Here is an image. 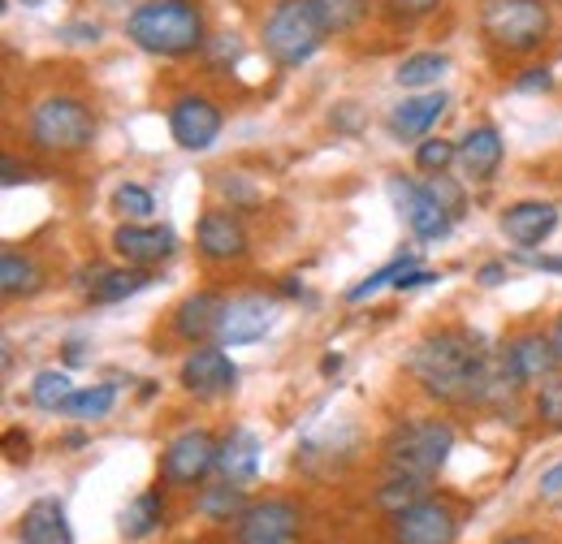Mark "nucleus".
I'll return each mask as SVG.
<instances>
[{"instance_id": "f257e3e1", "label": "nucleus", "mask_w": 562, "mask_h": 544, "mask_svg": "<svg viewBox=\"0 0 562 544\" xmlns=\"http://www.w3.org/2000/svg\"><path fill=\"white\" fill-rule=\"evenodd\" d=\"M407 372L420 381L428 398L446 407H485L502 394L524 389L510 376L502 350L493 354L490 341L468 325H450L416 341L407 354Z\"/></svg>"}, {"instance_id": "f03ea898", "label": "nucleus", "mask_w": 562, "mask_h": 544, "mask_svg": "<svg viewBox=\"0 0 562 544\" xmlns=\"http://www.w3.org/2000/svg\"><path fill=\"white\" fill-rule=\"evenodd\" d=\"M126 39L147 57H191L209 44V18L200 0H139L126 18Z\"/></svg>"}, {"instance_id": "7ed1b4c3", "label": "nucleus", "mask_w": 562, "mask_h": 544, "mask_svg": "<svg viewBox=\"0 0 562 544\" xmlns=\"http://www.w3.org/2000/svg\"><path fill=\"white\" fill-rule=\"evenodd\" d=\"M381 454H385V476H412L432 484V476L454 454V423L432 415H412L390 428Z\"/></svg>"}, {"instance_id": "20e7f679", "label": "nucleus", "mask_w": 562, "mask_h": 544, "mask_svg": "<svg viewBox=\"0 0 562 544\" xmlns=\"http://www.w3.org/2000/svg\"><path fill=\"white\" fill-rule=\"evenodd\" d=\"M26 138L44 156H78V151H87L95 143V113L87 109V100L53 91V95L31 104Z\"/></svg>"}, {"instance_id": "39448f33", "label": "nucleus", "mask_w": 562, "mask_h": 544, "mask_svg": "<svg viewBox=\"0 0 562 544\" xmlns=\"http://www.w3.org/2000/svg\"><path fill=\"white\" fill-rule=\"evenodd\" d=\"M260 39H265V53L273 57V66L299 69L325 48L329 35H325L312 0H273L260 22Z\"/></svg>"}, {"instance_id": "423d86ee", "label": "nucleus", "mask_w": 562, "mask_h": 544, "mask_svg": "<svg viewBox=\"0 0 562 544\" xmlns=\"http://www.w3.org/2000/svg\"><path fill=\"white\" fill-rule=\"evenodd\" d=\"M554 31L550 0H485L481 4V35L506 57L537 53Z\"/></svg>"}, {"instance_id": "0eeeda50", "label": "nucleus", "mask_w": 562, "mask_h": 544, "mask_svg": "<svg viewBox=\"0 0 562 544\" xmlns=\"http://www.w3.org/2000/svg\"><path fill=\"white\" fill-rule=\"evenodd\" d=\"M169 135L182 151H209L225 131V113L221 104L204 91H182L169 100Z\"/></svg>"}, {"instance_id": "6e6552de", "label": "nucleus", "mask_w": 562, "mask_h": 544, "mask_svg": "<svg viewBox=\"0 0 562 544\" xmlns=\"http://www.w3.org/2000/svg\"><path fill=\"white\" fill-rule=\"evenodd\" d=\"M216 454H221V441L212 437L209 428H187L165 445L160 476H165V484H178V488L204 484L216 472Z\"/></svg>"}, {"instance_id": "1a4fd4ad", "label": "nucleus", "mask_w": 562, "mask_h": 544, "mask_svg": "<svg viewBox=\"0 0 562 544\" xmlns=\"http://www.w3.org/2000/svg\"><path fill=\"white\" fill-rule=\"evenodd\" d=\"M390 541L394 544H454L459 541V514L446 497H424L416 506L390 514Z\"/></svg>"}, {"instance_id": "9d476101", "label": "nucleus", "mask_w": 562, "mask_h": 544, "mask_svg": "<svg viewBox=\"0 0 562 544\" xmlns=\"http://www.w3.org/2000/svg\"><path fill=\"white\" fill-rule=\"evenodd\" d=\"M299 506L285 497H265L251 501L238 519H234V544H290L299 536Z\"/></svg>"}, {"instance_id": "9b49d317", "label": "nucleus", "mask_w": 562, "mask_h": 544, "mask_svg": "<svg viewBox=\"0 0 562 544\" xmlns=\"http://www.w3.org/2000/svg\"><path fill=\"white\" fill-rule=\"evenodd\" d=\"M385 191H390L394 207L403 212L407 229H412L420 242H437V238H446V234L454 229V216L437 204V200H432V191L420 186V182H412V178L394 173V178L385 182Z\"/></svg>"}, {"instance_id": "f8f14e48", "label": "nucleus", "mask_w": 562, "mask_h": 544, "mask_svg": "<svg viewBox=\"0 0 562 544\" xmlns=\"http://www.w3.org/2000/svg\"><path fill=\"white\" fill-rule=\"evenodd\" d=\"M178 381H182V389L187 394H195V398H225V394H234V385H238V363L225 354V345H195L187 359H182V367H178Z\"/></svg>"}, {"instance_id": "ddd939ff", "label": "nucleus", "mask_w": 562, "mask_h": 544, "mask_svg": "<svg viewBox=\"0 0 562 544\" xmlns=\"http://www.w3.org/2000/svg\"><path fill=\"white\" fill-rule=\"evenodd\" d=\"M273 316H278V307H273V298H265V294L225 298L212 341H216V345H247V341H260L273 329Z\"/></svg>"}, {"instance_id": "4468645a", "label": "nucleus", "mask_w": 562, "mask_h": 544, "mask_svg": "<svg viewBox=\"0 0 562 544\" xmlns=\"http://www.w3.org/2000/svg\"><path fill=\"white\" fill-rule=\"evenodd\" d=\"M113 251L131 269H156L178 251V234L169 225H151V220H122L113 229Z\"/></svg>"}, {"instance_id": "2eb2a0df", "label": "nucleus", "mask_w": 562, "mask_h": 544, "mask_svg": "<svg viewBox=\"0 0 562 544\" xmlns=\"http://www.w3.org/2000/svg\"><path fill=\"white\" fill-rule=\"evenodd\" d=\"M195 247H200V256L212 260V264H229V260H243L247 256L251 238H247V229H243V220L234 212L212 207V212L200 216V225H195Z\"/></svg>"}, {"instance_id": "dca6fc26", "label": "nucleus", "mask_w": 562, "mask_h": 544, "mask_svg": "<svg viewBox=\"0 0 562 544\" xmlns=\"http://www.w3.org/2000/svg\"><path fill=\"white\" fill-rule=\"evenodd\" d=\"M502 359H506V367H510V376L519 381V385H541V381H550L554 372H559V350H554V341L541 338V333H515V338L502 345Z\"/></svg>"}, {"instance_id": "f3484780", "label": "nucleus", "mask_w": 562, "mask_h": 544, "mask_svg": "<svg viewBox=\"0 0 562 544\" xmlns=\"http://www.w3.org/2000/svg\"><path fill=\"white\" fill-rule=\"evenodd\" d=\"M502 234L519 247V251H532L541 247L554 229H559V207L546 204V200H524V204H510L502 212Z\"/></svg>"}, {"instance_id": "a211bd4d", "label": "nucleus", "mask_w": 562, "mask_h": 544, "mask_svg": "<svg viewBox=\"0 0 562 544\" xmlns=\"http://www.w3.org/2000/svg\"><path fill=\"white\" fill-rule=\"evenodd\" d=\"M502 156H506V143L497 135V126H472L468 135L459 138V165L468 173V182H493L497 169H502Z\"/></svg>"}, {"instance_id": "6ab92c4d", "label": "nucleus", "mask_w": 562, "mask_h": 544, "mask_svg": "<svg viewBox=\"0 0 562 544\" xmlns=\"http://www.w3.org/2000/svg\"><path fill=\"white\" fill-rule=\"evenodd\" d=\"M18 541L22 544H74L70 519H66V506L57 497H40L22 510L18 519Z\"/></svg>"}, {"instance_id": "aec40b11", "label": "nucleus", "mask_w": 562, "mask_h": 544, "mask_svg": "<svg viewBox=\"0 0 562 544\" xmlns=\"http://www.w3.org/2000/svg\"><path fill=\"white\" fill-rule=\"evenodd\" d=\"M216 476L238 484V488H251L260 476V437L251 428H234L225 441H221V454H216Z\"/></svg>"}, {"instance_id": "412c9836", "label": "nucleus", "mask_w": 562, "mask_h": 544, "mask_svg": "<svg viewBox=\"0 0 562 544\" xmlns=\"http://www.w3.org/2000/svg\"><path fill=\"white\" fill-rule=\"evenodd\" d=\"M221 307H225V298H221V294H212V290H195V294H187V298L173 307V338L191 341V345H204V341L216 333Z\"/></svg>"}, {"instance_id": "4be33fe9", "label": "nucleus", "mask_w": 562, "mask_h": 544, "mask_svg": "<svg viewBox=\"0 0 562 544\" xmlns=\"http://www.w3.org/2000/svg\"><path fill=\"white\" fill-rule=\"evenodd\" d=\"M446 104H450L446 91H416V95H407V100L390 113V131H394V138H403V143L428 138V131L441 122Z\"/></svg>"}, {"instance_id": "5701e85b", "label": "nucleus", "mask_w": 562, "mask_h": 544, "mask_svg": "<svg viewBox=\"0 0 562 544\" xmlns=\"http://www.w3.org/2000/svg\"><path fill=\"white\" fill-rule=\"evenodd\" d=\"M44 281H48V272H44V264L31 251L9 247L0 256V294L4 298H31V294L44 290Z\"/></svg>"}, {"instance_id": "b1692460", "label": "nucleus", "mask_w": 562, "mask_h": 544, "mask_svg": "<svg viewBox=\"0 0 562 544\" xmlns=\"http://www.w3.org/2000/svg\"><path fill=\"white\" fill-rule=\"evenodd\" d=\"M95 272V281L82 290L91 303H100V307H109V303H122V298H135L139 290H147L156 276L147 269H91Z\"/></svg>"}, {"instance_id": "393cba45", "label": "nucleus", "mask_w": 562, "mask_h": 544, "mask_svg": "<svg viewBox=\"0 0 562 544\" xmlns=\"http://www.w3.org/2000/svg\"><path fill=\"white\" fill-rule=\"evenodd\" d=\"M160 523H165V492L160 488H147L122 510V536L126 541H147L151 532H160Z\"/></svg>"}, {"instance_id": "a878e982", "label": "nucleus", "mask_w": 562, "mask_h": 544, "mask_svg": "<svg viewBox=\"0 0 562 544\" xmlns=\"http://www.w3.org/2000/svg\"><path fill=\"white\" fill-rule=\"evenodd\" d=\"M200 514L212 519V523H234L251 501H247V488H238V484H229V479H221V484H209L204 492H200Z\"/></svg>"}, {"instance_id": "bb28decb", "label": "nucleus", "mask_w": 562, "mask_h": 544, "mask_svg": "<svg viewBox=\"0 0 562 544\" xmlns=\"http://www.w3.org/2000/svg\"><path fill=\"white\" fill-rule=\"evenodd\" d=\"M450 69V57L446 53H412V57H403L398 69H394V82L398 87H407V91H428V87H437L441 82V73Z\"/></svg>"}, {"instance_id": "cd10ccee", "label": "nucleus", "mask_w": 562, "mask_h": 544, "mask_svg": "<svg viewBox=\"0 0 562 544\" xmlns=\"http://www.w3.org/2000/svg\"><path fill=\"white\" fill-rule=\"evenodd\" d=\"M325 35H351L363 26V18L372 13V0H312Z\"/></svg>"}, {"instance_id": "c85d7f7f", "label": "nucleus", "mask_w": 562, "mask_h": 544, "mask_svg": "<svg viewBox=\"0 0 562 544\" xmlns=\"http://www.w3.org/2000/svg\"><path fill=\"white\" fill-rule=\"evenodd\" d=\"M113 407H117V389L113 385H87V389H74L70 403L61 407V415L91 423V419H104Z\"/></svg>"}, {"instance_id": "c756f323", "label": "nucleus", "mask_w": 562, "mask_h": 544, "mask_svg": "<svg viewBox=\"0 0 562 544\" xmlns=\"http://www.w3.org/2000/svg\"><path fill=\"white\" fill-rule=\"evenodd\" d=\"M428 497V479H412V476H385V484L376 488V506L385 514H398L407 506H416Z\"/></svg>"}, {"instance_id": "7c9ffc66", "label": "nucleus", "mask_w": 562, "mask_h": 544, "mask_svg": "<svg viewBox=\"0 0 562 544\" xmlns=\"http://www.w3.org/2000/svg\"><path fill=\"white\" fill-rule=\"evenodd\" d=\"M78 389L66 372H57V367H44V372H35V381H31V403L40 410H61L70 403V394Z\"/></svg>"}, {"instance_id": "2f4dec72", "label": "nucleus", "mask_w": 562, "mask_h": 544, "mask_svg": "<svg viewBox=\"0 0 562 544\" xmlns=\"http://www.w3.org/2000/svg\"><path fill=\"white\" fill-rule=\"evenodd\" d=\"M407 269H416V256H398V260H390L385 269H376L372 276H363L359 285H351V290H347V303H363V298H372L376 290L394 285V281H398V276H403Z\"/></svg>"}, {"instance_id": "473e14b6", "label": "nucleus", "mask_w": 562, "mask_h": 544, "mask_svg": "<svg viewBox=\"0 0 562 544\" xmlns=\"http://www.w3.org/2000/svg\"><path fill=\"white\" fill-rule=\"evenodd\" d=\"M113 212H117L122 220H147V216L156 212V200H151V191L139 186V182H122V186L113 191Z\"/></svg>"}, {"instance_id": "72a5a7b5", "label": "nucleus", "mask_w": 562, "mask_h": 544, "mask_svg": "<svg viewBox=\"0 0 562 544\" xmlns=\"http://www.w3.org/2000/svg\"><path fill=\"white\" fill-rule=\"evenodd\" d=\"M454 160H459V143H450V138H424V143H416V169L420 173H446Z\"/></svg>"}, {"instance_id": "f704fd0d", "label": "nucleus", "mask_w": 562, "mask_h": 544, "mask_svg": "<svg viewBox=\"0 0 562 544\" xmlns=\"http://www.w3.org/2000/svg\"><path fill=\"white\" fill-rule=\"evenodd\" d=\"M532 407H537V419L546 428L562 432V376H550V381L537 385V403Z\"/></svg>"}, {"instance_id": "c9c22d12", "label": "nucleus", "mask_w": 562, "mask_h": 544, "mask_svg": "<svg viewBox=\"0 0 562 544\" xmlns=\"http://www.w3.org/2000/svg\"><path fill=\"white\" fill-rule=\"evenodd\" d=\"M424 186L432 191V200L446 207L454 220L463 216V207H468V195H463V186H459V182H450L446 173H428V182H424Z\"/></svg>"}, {"instance_id": "e433bc0d", "label": "nucleus", "mask_w": 562, "mask_h": 544, "mask_svg": "<svg viewBox=\"0 0 562 544\" xmlns=\"http://www.w3.org/2000/svg\"><path fill=\"white\" fill-rule=\"evenodd\" d=\"M515 91H524V95H537V91H554V73L546 66H528L515 73V82H510Z\"/></svg>"}, {"instance_id": "4c0bfd02", "label": "nucleus", "mask_w": 562, "mask_h": 544, "mask_svg": "<svg viewBox=\"0 0 562 544\" xmlns=\"http://www.w3.org/2000/svg\"><path fill=\"white\" fill-rule=\"evenodd\" d=\"M394 18H428L441 9V0H385Z\"/></svg>"}, {"instance_id": "58836bf2", "label": "nucleus", "mask_w": 562, "mask_h": 544, "mask_svg": "<svg viewBox=\"0 0 562 544\" xmlns=\"http://www.w3.org/2000/svg\"><path fill=\"white\" fill-rule=\"evenodd\" d=\"M428 281H441V276L428 269H407L398 281H394V290H420V285H428Z\"/></svg>"}, {"instance_id": "ea45409f", "label": "nucleus", "mask_w": 562, "mask_h": 544, "mask_svg": "<svg viewBox=\"0 0 562 544\" xmlns=\"http://www.w3.org/2000/svg\"><path fill=\"white\" fill-rule=\"evenodd\" d=\"M4 445H9V463H26V450H31V441H26V437L9 432V437H4Z\"/></svg>"}, {"instance_id": "a19ab883", "label": "nucleus", "mask_w": 562, "mask_h": 544, "mask_svg": "<svg viewBox=\"0 0 562 544\" xmlns=\"http://www.w3.org/2000/svg\"><path fill=\"white\" fill-rule=\"evenodd\" d=\"M541 492H546V497H562V463H554V467L541 476Z\"/></svg>"}, {"instance_id": "79ce46f5", "label": "nucleus", "mask_w": 562, "mask_h": 544, "mask_svg": "<svg viewBox=\"0 0 562 544\" xmlns=\"http://www.w3.org/2000/svg\"><path fill=\"white\" fill-rule=\"evenodd\" d=\"M0 173H4V186H18V182H26V165L18 169V160H13V156H4V165H0Z\"/></svg>"}, {"instance_id": "37998d69", "label": "nucleus", "mask_w": 562, "mask_h": 544, "mask_svg": "<svg viewBox=\"0 0 562 544\" xmlns=\"http://www.w3.org/2000/svg\"><path fill=\"white\" fill-rule=\"evenodd\" d=\"M476 281L481 285H502L506 281V264H485V269L476 272Z\"/></svg>"}, {"instance_id": "c03bdc74", "label": "nucleus", "mask_w": 562, "mask_h": 544, "mask_svg": "<svg viewBox=\"0 0 562 544\" xmlns=\"http://www.w3.org/2000/svg\"><path fill=\"white\" fill-rule=\"evenodd\" d=\"M82 359H87V345L78 338H70L66 341V363H82Z\"/></svg>"}, {"instance_id": "a18cd8bd", "label": "nucleus", "mask_w": 562, "mask_h": 544, "mask_svg": "<svg viewBox=\"0 0 562 544\" xmlns=\"http://www.w3.org/2000/svg\"><path fill=\"white\" fill-rule=\"evenodd\" d=\"M497 544H546L541 536H506V541H497Z\"/></svg>"}, {"instance_id": "49530a36", "label": "nucleus", "mask_w": 562, "mask_h": 544, "mask_svg": "<svg viewBox=\"0 0 562 544\" xmlns=\"http://www.w3.org/2000/svg\"><path fill=\"white\" fill-rule=\"evenodd\" d=\"M285 294H303V285H299V276H285V285H281Z\"/></svg>"}, {"instance_id": "de8ad7c7", "label": "nucleus", "mask_w": 562, "mask_h": 544, "mask_svg": "<svg viewBox=\"0 0 562 544\" xmlns=\"http://www.w3.org/2000/svg\"><path fill=\"white\" fill-rule=\"evenodd\" d=\"M550 341H554V350H559V359H562V316H559V325H554V333H550Z\"/></svg>"}, {"instance_id": "09e8293b", "label": "nucleus", "mask_w": 562, "mask_h": 544, "mask_svg": "<svg viewBox=\"0 0 562 544\" xmlns=\"http://www.w3.org/2000/svg\"><path fill=\"white\" fill-rule=\"evenodd\" d=\"M22 4H44V0H22Z\"/></svg>"}]
</instances>
